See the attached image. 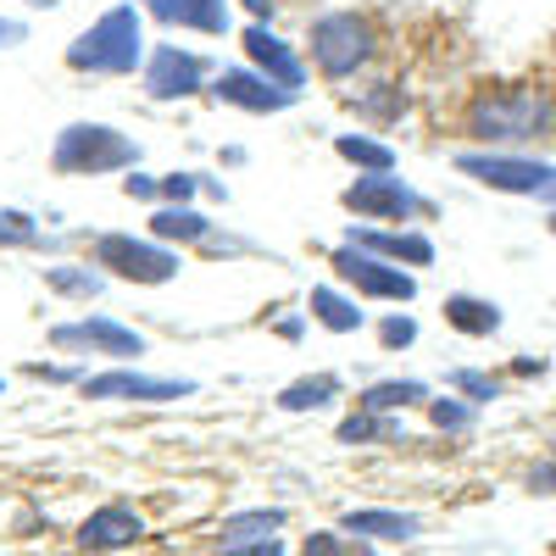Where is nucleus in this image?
I'll list each match as a JSON object with an SVG mask.
<instances>
[{"instance_id": "412c9836", "label": "nucleus", "mask_w": 556, "mask_h": 556, "mask_svg": "<svg viewBox=\"0 0 556 556\" xmlns=\"http://www.w3.org/2000/svg\"><path fill=\"white\" fill-rule=\"evenodd\" d=\"M156 17H162V23H178V28L223 34V28H228V0H167Z\"/></svg>"}, {"instance_id": "c03bdc74", "label": "nucleus", "mask_w": 556, "mask_h": 556, "mask_svg": "<svg viewBox=\"0 0 556 556\" xmlns=\"http://www.w3.org/2000/svg\"><path fill=\"white\" fill-rule=\"evenodd\" d=\"M545 228H551V235H556V212H551V223H545Z\"/></svg>"}, {"instance_id": "9b49d317", "label": "nucleus", "mask_w": 556, "mask_h": 556, "mask_svg": "<svg viewBox=\"0 0 556 556\" xmlns=\"http://www.w3.org/2000/svg\"><path fill=\"white\" fill-rule=\"evenodd\" d=\"M78 390H84V401H184V395H195L190 379H151V374H134V367L78 379Z\"/></svg>"}, {"instance_id": "c85d7f7f", "label": "nucleus", "mask_w": 556, "mask_h": 556, "mask_svg": "<svg viewBox=\"0 0 556 556\" xmlns=\"http://www.w3.org/2000/svg\"><path fill=\"white\" fill-rule=\"evenodd\" d=\"M351 106L367 112V117H401V112H406V96H401L395 84H379L374 96H362V101H351Z\"/></svg>"}, {"instance_id": "393cba45", "label": "nucleus", "mask_w": 556, "mask_h": 556, "mask_svg": "<svg viewBox=\"0 0 556 556\" xmlns=\"http://www.w3.org/2000/svg\"><path fill=\"white\" fill-rule=\"evenodd\" d=\"M334 151H340L351 167H362V173H395V151L384 146V139H367V134H340V139H334Z\"/></svg>"}, {"instance_id": "423d86ee", "label": "nucleus", "mask_w": 556, "mask_h": 556, "mask_svg": "<svg viewBox=\"0 0 556 556\" xmlns=\"http://www.w3.org/2000/svg\"><path fill=\"white\" fill-rule=\"evenodd\" d=\"M456 167L468 178H479L484 190H501V195H545L551 178H556V167L540 162V156H501V151H490V156L484 151H462Z\"/></svg>"}, {"instance_id": "f8f14e48", "label": "nucleus", "mask_w": 556, "mask_h": 556, "mask_svg": "<svg viewBox=\"0 0 556 556\" xmlns=\"http://www.w3.org/2000/svg\"><path fill=\"white\" fill-rule=\"evenodd\" d=\"M201 78H206V56L178 51V45H156L151 62H146V96L151 101H184L201 89Z\"/></svg>"}, {"instance_id": "72a5a7b5", "label": "nucleus", "mask_w": 556, "mask_h": 556, "mask_svg": "<svg viewBox=\"0 0 556 556\" xmlns=\"http://www.w3.org/2000/svg\"><path fill=\"white\" fill-rule=\"evenodd\" d=\"M123 195H128V201H156V195H162V178H151V173H134V167H128V178H123Z\"/></svg>"}, {"instance_id": "4be33fe9", "label": "nucleus", "mask_w": 556, "mask_h": 556, "mask_svg": "<svg viewBox=\"0 0 556 556\" xmlns=\"http://www.w3.org/2000/svg\"><path fill=\"white\" fill-rule=\"evenodd\" d=\"M306 312H312V317H317L329 334H356V329H362V312H356V301H351V295H340V290H329V285H317V290H312Z\"/></svg>"}, {"instance_id": "bb28decb", "label": "nucleus", "mask_w": 556, "mask_h": 556, "mask_svg": "<svg viewBox=\"0 0 556 556\" xmlns=\"http://www.w3.org/2000/svg\"><path fill=\"white\" fill-rule=\"evenodd\" d=\"M445 384H451L456 395H468L473 406H484V401H501V379L479 374V367H451V374H445Z\"/></svg>"}, {"instance_id": "cd10ccee", "label": "nucleus", "mask_w": 556, "mask_h": 556, "mask_svg": "<svg viewBox=\"0 0 556 556\" xmlns=\"http://www.w3.org/2000/svg\"><path fill=\"white\" fill-rule=\"evenodd\" d=\"M429 417H434L440 434H462V429H473L479 406L473 401H429Z\"/></svg>"}, {"instance_id": "0eeeda50", "label": "nucleus", "mask_w": 556, "mask_h": 556, "mask_svg": "<svg viewBox=\"0 0 556 556\" xmlns=\"http://www.w3.org/2000/svg\"><path fill=\"white\" fill-rule=\"evenodd\" d=\"M340 206L356 212V217H379V223H412V217H429V212H434V206L417 195L406 178H395V173H367V178H356L351 190L340 195Z\"/></svg>"}, {"instance_id": "a18cd8bd", "label": "nucleus", "mask_w": 556, "mask_h": 556, "mask_svg": "<svg viewBox=\"0 0 556 556\" xmlns=\"http://www.w3.org/2000/svg\"><path fill=\"white\" fill-rule=\"evenodd\" d=\"M551 556H556V545H551Z\"/></svg>"}, {"instance_id": "c9c22d12", "label": "nucleus", "mask_w": 556, "mask_h": 556, "mask_svg": "<svg viewBox=\"0 0 556 556\" xmlns=\"http://www.w3.org/2000/svg\"><path fill=\"white\" fill-rule=\"evenodd\" d=\"M529 490H534V495H556V451L529 473Z\"/></svg>"}, {"instance_id": "dca6fc26", "label": "nucleus", "mask_w": 556, "mask_h": 556, "mask_svg": "<svg viewBox=\"0 0 556 556\" xmlns=\"http://www.w3.org/2000/svg\"><path fill=\"white\" fill-rule=\"evenodd\" d=\"M340 529L356 534V540H390V545L424 534V523H417L412 513H395V506H351V513L340 518Z\"/></svg>"}, {"instance_id": "5701e85b", "label": "nucleus", "mask_w": 556, "mask_h": 556, "mask_svg": "<svg viewBox=\"0 0 556 556\" xmlns=\"http://www.w3.org/2000/svg\"><path fill=\"white\" fill-rule=\"evenodd\" d=\"M285 529V506H251V513H235V518H223L217 529V545H240V540H267Z\"/></svg>"}, {"instance_id": "1a4fd4ad", "label": "nucleus", "mask_w": 556, "mask_h": 556, "mask_svg": "<svg viewBox=\"0 0 556 556\" xmlns=\"http://www.w3.org/2000/svg\"><path fill=\"white\" fill-rule=\"evenodd\" d=\"M51 345L56 351H89V356H146V334H134L128 323L117 317H84V323H56L51 329Z\"/></svg>"}, {"instance_id": "f257e3e1", "label": "nucleus", "mask_w": 556, "mask_h": 556, "mask_svg": "<svg viewBox=\"0 0 556 556\" xmlns=\"http://www.w3.org/2000/svg\"><path fill=\"white\" fill-rule=\"evenodd\" d=\"M479 146H529V139H551L556 134V96L534 84H490L468 101L462 112Z\"/></svg>"}, {"instance_id": "4c0bfd02", "label": "nucleus", "mask_w": 556, "mask_h": 556, "mask_svg": "<svg viewBox=\"0 0 556 556\" xmlns=\"http://www.w3.org/2000/svg\"><path fill=\"white\" fill-rule=\"evenodd\" d=\"M513 374L534 379V374H545V362H540V356H518V362H513Z\"/></svg>"}, {"instance_id": "7ed1b4c3", "label": "nucleus", "mask_w": 556, "mask_h": 556, "mask_svg": "<svg viewBox=\"0 0 556 556\" xmlns=\"http://www.w3.org/2000/svg\"><path fill=\"white\" fill-rule=\"evenodd\" d=\"M139 162V146L128 134L106 128V123H73L56 134V151H51V167L56 173H73V178H96V173H123Z\"/></svg>"}, {"instance_id": "c756f323", "label": "nucleus", "mask_w": 556, "mask_h": 556, "mask_svg": "<svg viewBox=\"0 0 556 556\" xmlns=\"http://www.w3.org/2000/svg\"><path fill=\"white\" fill-rule=\"evenodd\" d=\"M0 245H39V223L28 212H0Z\"/></svg>"}, {"instance_id": "b1692460", "label": "nucleus", "mask_w": 556, "mask_h": 556, "mask_svg": "<svg viewBox=\"0 0 556 556\" xmlns=\"http://www.w3.org/2000/svg\"><path fill=\"white\" fill-rule=\"evenodd\" d=\"M329 401H340V379L334 374H312V379H295V384L278 390V412H317Z\"/></svg>"}, {"instance_id": "a19ab883", "label": "nucleus", "mask_w": 556, "mask_h": 556, "mask_svg": "<svg viewBox=\"0 0 556 556\" xmlns=\"http://www.w3.org/2000/svg\"><path fill=\"white\" fill-rule=\"evenodd\" d=\"M146 7H151V17H156V12H162V7H167V0H146Z\"/></svg>"}, {"instance_id": "a878e982", "label": "nucleus", "mask_w": 556, "mask_h": 556, "mask_svg": "<svg viewBox=\"0 0 556 556\" xmlns=\"http://www.w3.org/2000/svg\"><path fill=\"white\" fill-rule=\"evenodd\" d=\"M45 285H51L56 295H101V273H89V267H45Z\"/></svg>"}, {"instance_id": "f03ea898", "label": "nucleus", "mask_w": 556, "mask_h": 556, "mask_svg": "<svg viewBox=\"0 0 556 556\" xmlns=\"http://www.w3.org/2000/svg\"><path fill=\"white\" fill-rule=\"evenodd\" d=\"M146 62V23L134 7H112L101 23H89L67 45V67L73 73H96V78H123Z\"/></svg>"}, {"instance_id": "ea45409f", "label": "nucleus", "mask_w": 556, "mask_h": 556, "mask_svg": "<svg viewBox=\"0 0 556 556\" xmlns=\"http://www.w3.org/2000/svg\"><path fill=\"white\" fill-rule=\"evenodd\" d=\"M240 7H245L256 23H267V17H273V0H240Z\"/></svg>"}, {"instance_id": "6ab92c4d", "label": "nucleus", "mask_w": 556, "mask_h": 556, "mask_svg": "<svg viewBox=\"0 0 556 556\" xmlns=\"http://www.w3.org/2000/svg\"><path fill=\"white\" fill-rule=\"evenodd\" d=\"M334 434H340V445H395V440L406 445V434H401V424H395V412H367V406H356Z\"/></svg>"}, {"instance_id": "f704fd0d", "label": "nucleus", "mask_w": 556, "mask_h": 556, "mask_svg": "<svg viewBox=\"0 0 556 556\" xmlns=\"http://www.w3.org/2000/svg\"><path fill=\"white\" fill-rule=\"evenodd\" d=\"M301 556H351V551H345V529H340V534H306Z\"/></svg>"}, {"instance_id": "2f4dec72", "label": "nucleus", "mask_w": 556, "mask_h": 556, "mask_svg": "<svg viewBox=\"0 0 556 556\" xmlns=\"http://www.w3.org/2000/svg\"><path fill=\"white\" fill-rule=\"evenodd\" d=\"M195 190H201L195 173H167V178H162V201H173V206H190Z\"/></svg>"}, {"instance_id": "37998d69", "label": "nucleus", "mask_w": 556, "mask_h": 556, "mask_svg": "<svg viewBox=\"0 0 556 556\" xmlns=\"http://www.w3.org/2000/svg\"><path fill=\"white\" fill-rule=\"evenodd\" d=\"M545 201H556V178H551V190H545Z\"/></svg>"}, {"instance_id": "79ce46f5", "label": "nucleus", "mask_w": 556, "mask_h": 556, "mask_svg": "<svg viewBox=\"0 0 556 556\" xmlns=\"http://www.w3.org/2000/svg\"><path fill=\"white\" fill-rule=\"evenodd\" d=\"M28 7H62V0H28Z\"/></svg>"}, {"instance_id": "a211bd4d", "label": "nucleus", "mask_w": 556, "mask_h": 556, "mask_svg": "<svg viewBox=\"0 0 556 556\" xmlns=\"http://www.w3.org/2000/svg\"><path fill=\"white\" fill-rule=\"evenodd\" d=\"M445 323L456 334H473V340H490L501 329V306L495 301H479V295H445Z\"/></svg>"}, {"instance_id": "39448f33", "label": "nucleus", "mask_w": 556, "mask_h": 556, "mask_svg": "<svg viewBox=\"0 0 556 556\" xmlns=\"http://www.w3.org/2000/svg\"><path fill=\"white\" fill-rule=\"evenodd\" d=\"M96 267H106L112 278H128V285H167V278H178V256L162 240H134V235H101Z\"/></svg>"}, {"instance_id": "6e6552de", "label": "nucleus", "mask_w": 556, "mask_h": 556, "mask_svg": "<svg viewBox=\"0 0 556 556\" xmlns=\"http://www.w3.org/2000/svg\"><path fill=\"white\" fill-rule=\"evenodd\" d=\"M334 273L345 278V285L356 295H374V301H412L417 295V278L374 251H362V245H340L334 251Z\"/></svg>"}, {"instance_id": "e433bc0d", "label": "nucleus", "mask_w": 556, "mask_h": 556, "mask_svg": "<svg viewBox=\"0 0 556 556\" xmlns=\"http://www.w3.org/2000/svg\"><path fill=\"white\" fill-rule=\"evenodd\" d=\"M28 379H45V384H73L78 374H73V367H51V362H28Z\"/></svg>"}, {"instance_id": "aec40b11", "label": "nucleus", "mask_w": 556, "mask_h": 556, "mask_svg": "<svg viewBox=\"0 0 556 556\" xmlns=\"http://www.w3.org/2000/svg\"><path fill=\"white\" fill-rule=\"evenodd\" d=\"M356 406L367 412H406V406H429V384L424 379H384V384H367L356 395Z\"/></svg>"}, {"instance_id": "2eb2a0df", "label": "nucleus", "mask_w": 556, "mask_h": 556, "mask_svg": "<svg viewBox=\"0 0 556 556\" xmlns=\"http://www.w3.org/2000/svg\"><path fill=\"white\" fill-rule=\"evenodd\" d=\"M345 245H362V251H374L384 262H406V267H429L434 262V240L429 235H406V228H356L351 223Z\"/></svg>"}, {"instance_id": "473e14b6", "label": "nucleus", "mask_w": 556, "mask_h": 556, "mask_svg": "<svg viewBox=\"0 0 556 556\" xmlns=\"http://www.w3.org/2000/svg\"><path fill=\"white\" fill-rule=\"evenodd\" d=\"M217 556H285V540L267 534V540H240V545H217Z\"/></svg>"}, {"instance_id": "58836bf2", "label": "nucleus", "mask_w": 556, "mask_h": 556, "mask_svg": "<svg viewBox=\"0 0 556 556\" xmlns=\"http://www.w3.org/2000/svg\"><path fill=\"white\" fill-rule=\"evenodd\" d=\"M23 39V23H7V17H0V51H7V45H17Z\"/></svg>"}, {"instance_id": "4468645a", "label": "nucleus", "mask_w": 556, "mask_h": 556, "mask_svg": "<svg viewBox=\"0 0 556 556\" xmlns=\"http://www.w3.org/2000/svg\"><path fill=\"white\" fill-rule=\"evenodd\" d=\"M240 45H245L251 67H256V73H267L273 84H290V89H301V84H306V67H301V56H295L290 45L278 39L267 23H251V28L240 34Z\"/></svg>"}, {"instance_id": "ddd939ff", "label": "nucleus", "mask_w": 556, "mask_h": 556, "mask_svg": "<svg viewBox=\"0 0 556 556\" xmlns=\"http://www.w3.org/2000/svg\"><path fill=\"white\" fill-rule=\"evenodd\" d=\"M134 540H146V518H139L128 501H106V506H96V513L78 523V545H84L89 556L123 551V545H134Z\"/></svg>"}, {"instance_id": "9d476101", "label": "nucleus", "mask_w": 556, "mask_h": 556, "mask_svg": "<svg viewBox=\"0 0 556 556\" xmlns=\"http://www.w3.org/2000/svg\"><path fill=\"white\" fill-rule=\"evenodd\" d=\"M212 96H217L223 106H240V112H290V106L301 101V89L273 84V78L256 73V67H223Z\"/></svg>"}, {"instance_id": "7c9ffc66", "label": "nucleus", "mask_w": 556, "mask_h": 556, "mask_svg": "<svg viewBox=\"0 0 556 556\" xmlns=\"http://www.w3.org/2000/svg\"><path fill=\"white\" fill-rule=\"evenodd\" d=\"M379 340H384V351H406V345L417 340V323L395 312V317H384V323H379Z\"/></svg>"}, {"instance_id": "20e7f679", "label": "nucleus", "mask_w": 556, "mask_h": 556, "mask_svg": "<svg viewBox=\"0 0 556 556\" xmlns=\"http://www.w3.org/2000/svg\"><path fill=\"white\" fill-rule=\"evenodd\" d=\"M379 39H374V23L356 17V12H329L312 23V62L323 78H351L374 62Z\"/></svg>"}, {"instance_id": "f3484780", "label": "nucleus", "mask_w": 556, "mask_h": 556, "mask_svg": "<svg viewBox=\"0 0 556 556\" xmlns=\"http://www.w3.org/2000/svg\"><path fill=\"white\" fill-rule=\"evenodd\" d=\"M151 240H162V245H206L212 240V217L206 212H195V206H156V217H151Z\"/></svg>"}]
</instances>
